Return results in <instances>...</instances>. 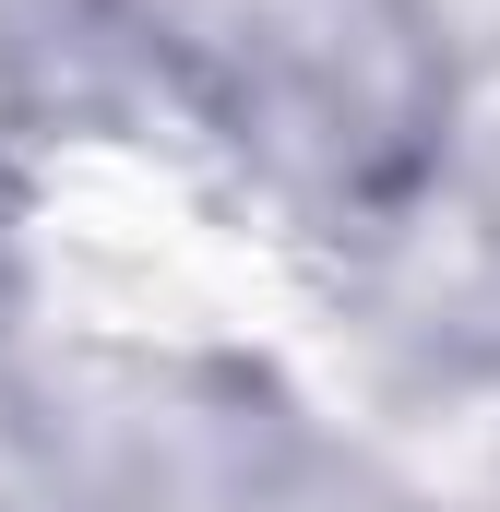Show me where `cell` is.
<instances>
[{
    "label": "cell",
    "mask_w": 500,
    "mask_h": 512,
    "mask_svg": "<svg viewBox=\"0 0 500 512\" xmlns=\"http://www.w3.org/2000/svg\"><path fill=\"white\" fill-rule=\"evenodd\" d=\"M203 96L310 227H405L465 120L441 0H227L203 36Z\"/></svg>",
    "instance_id": "6da1fadb"
}]
</instances>
